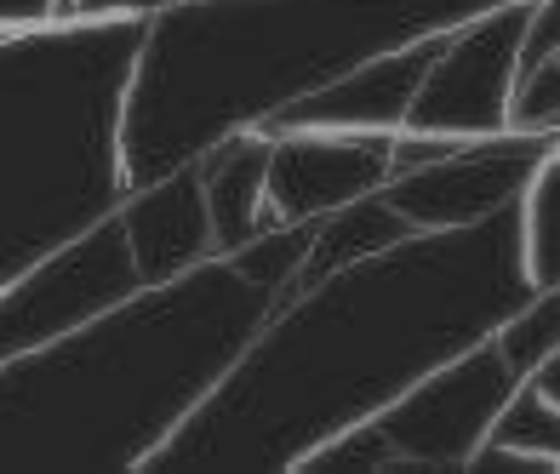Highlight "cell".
<instances>
[{
  "label": "cell",
  "mask_w": 560,
  "mask_h": 474,
  "mask_svg": "<svg viewBox=\"0 0 560 474\" xmlns=\"http://www.w3.org/2000/svg\"><path fill=\"white\" fill-rule=\"evenodd\" d=\"M526 371L509 360L498 332L469 343L464 355L441 360L423 371L418 383H406L395 401H384L366 423L343 429L338 440L303 452L298 463H372V469H475L480 446L498 435L503 406L515 401Z\"/></svg>",
  "instance_id": "obj_1"
},
{
  "label": "cell",
  "mask_w": 560,
  "mask_h": 474,
  "mask_svg": "<svg viewBox=\"0 0 560 474\" xmlns=\"http://www.w3.org/2000/svg\"><path fill=\"white\" fill-rule=\"evenodd\" d=\"M138 292H149V281L132 252L126 212L115 206L86 235H74L52 258L30 263L18 281L0 286V366H18L40 348L74 337L92 320L132 304Z\"/></svg>",
  "instance_id": "obj_2"
},
{
  "label": "cell",
  "mask_w": 560,
  "mask_h": 474,
  "mask_svg": "<svg viewBox=\"0 0 560 474\" xmlns=\"http://www.w3.org/2000/svg\"><path fill=\"white\" fill-rule=\"evenodd\" d=\"M532 0H503L480 17L446 23L435 58L423 63L412 104L400 115V132L412 138H492L509 132L521 86Z\"/></svg>",
  "instance_id": "obj_3"
},
{
  "label": "cell",
  "mask_w": 560,
  "mask_h": 474,
  "mask_svg": "<svg viewBox=\"0 0 560 474\" xmlns=\"http://www.w3.org/2000/svg\"><path fill=\"white\" fill-rule=\"evenodd\" d=\"M264 229L287 235L303 223L338 217L372 201L400 178V127H361V120H310V127L264 132Z\"/></svg>",
  "instance_id": "obj_4"
},
{
  "label": "cell",
  "mask_w": 560,
  "mask_h": 474,
  "mask_svg": "<svg viewBox=\"0 0 560 474\" xmlns=\"http://www.w3.org/2000/svg\"><path fill=\"white\" fill-rule=\"evenodd\" d=\"M549 143H555L549 132H515V127L492 132V138H464L435 161L406 166L400 178H389L377 194H384V206L412 223L423 240L452 235V229H469V223L492 217L503 206H521V194L538 178Z\"/></svg>",
  "instance_id": "obj_5"
},
{
  "label": "cell",
  "mask_w": 560,
  "mask_h": 474,
  "mask_svg": "<svg viewBox=\"0 0 560 474\" xmlns=\"http://www.w3.org/2000/svg\"><path fill=\"white\" fill-rule=\"evenodd\" d=\"M120 212H126V229H132V252L143 263L149 292L172 286L177 274H189L195 263L223 252L200 166L166 171V178L132 189V201H120Z\"/></svg>",
  "instance_id": "obj_6"
},
{
  "label": "cell",
  "mask_w": 560,
  "mask_h": 474,
  "mask_svg": "<svg viewBox=\"0 0 560 474\" xmlns=\"http://www.w3.org/2000/svg\"><path fill=\"white\" fill-rule=\"evenodd\" d=\"M521 281L526 292L560 286V138L521 194Z\"/></svg>",
  "instance_id": "obj_7"
},
{
  "label": "cell",
  "mask_w": 560,
  "mask_h": 474,
  "mask_svg": "<svg viewBox=\"0 0 560 474\" xmlns=\"http://www.w3.org/2000/svg\"><path fill=\"white\" fill-rule=\"evenodd\" d=\"M69 12H74V0H0V40L58 29Z\"/></svg>",
  "instance_id": "obj_8"
},
{
  "label": "cell",
  "mask_w": 560,
  "mask_h": 474,
  "mask_svg": "<svg viewBox=\"0 0 560 474\" xmlns=\"http://www.w3.org/2000/svg\"><path fill=\"white\" fill-rule=\"evenodd\" d=\"M532 383H538V389L549 394V401L560 406V348H555V355L544 360V371H538V378H532Z\"/></svg>",
  "instance_id": "obj_9"
}]
</instances>
